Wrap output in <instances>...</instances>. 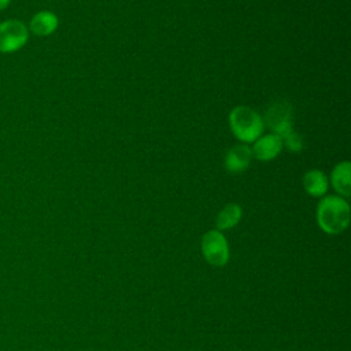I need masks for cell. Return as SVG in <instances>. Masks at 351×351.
<instances>
[{"instance_id": "1", "label": "cell", "mask_w": 351, "mask_h": 351, "mask_svg": "<svg viewBox=\"0 0 351 351\" xmlns=\"http://www.w3.org/2000/svg\"><path fill=\"white\" fill-rule=\"evenodd\" d=\"M317 222L329 234L341 233L350 223V206L341 196L329 195L317 206Z\"/></svg>"}, {"instance_id": "2", "label": "cell", "mask_w": 351, "mask_h": 351, "mask_svg": "<svg viewBox=\"0 0 351 351\" xmlns=\"http://www.w3.org/2000/svg\"><path fill=\"white\" fill-rule=\"evenodd\" d=\"M232 133L241 143H254L263 133V119L258 111L248 106H236L229 112Z\"/></svg>"}, {"instance_id": "3", "label": "cell", "mask_w": 351, "mask_h": 351, "mask_svg": "<svg viewBox=\"0 0 351 351\" xmlns=\"http://www.w3.org/2000/svg\"><path fill=\"white\" fill-rule=\"evenodd\" d=\"M263 123L277 136L281 138L287 136L293 126V117H292V106L285 99H276L271 101L263 115Z\"/></svg>"}, {"instance_id": "4", "label": "cell", "mask_w": 351, "mask_h": 351, "mask_svg": "<svg viewBox=\"0 0 351 351\" xmlns=\"http://www.w3.org/2000/svg\"><path fill=\"white\" fill-rule=\"evenodd\" d=\"M29 40L27 26L18 19H7L0 23V52L12 53L26 45Z\"/></svg>"}, {"instance_id": "5", "label": "cell", "mask_w": 351, "mask_h": 351, "mask_svg": "<svg viewBox=\"0 0 351 351\" xmlns=\"http://www.w3.org/2000/svg\"><path fill=\"white\" fill-rule=\"evenodd\" d=\"M202 252L213 266H225L229 259V247L219 230H208L203 234Z\"/></svg>"}, {"instance_id": "6", "label": "cell", "mask_w": 351, "mask_h": 351, "mask_svg": "<svg viewBox=\"0 0 351 351\" xmlns=\"http://www.w3.org/2000/svg\"><path fill=\"white\" fill-rule=\"evenodd\" d=\"M284 144L282 138L274 133L259 136L252 145V156L261 162L273 160L281 152Z\"/></svg>"}, {"instance_id": "7", "label": "cell", "mask_w": 351, "mask_h": 351, "mask_svg": "<svg viewBox=\"0 0 351 351\" xmlns=\"http://www.w3.org/2000/svg\"><path fill=\"white\" fill-rule=\"evenodd\" d=\"M252 159L251 148L245 144L232 147L225 155V169L232 174H240L247 170Z\"/></svg>"}, {"instance_id": "8", "label": "cell", "mask_w": 351, "mask_h": 351, "mask_svg": "<svg viewBox=\"0 0 351 351\" xmlns=\"http://www.w3.org/2000/svg\"><path fill=\"white\" fill-rule=\"evenodd\" d=\"M59 26V19L52 11H40L33 15L29 23V30L38 37H45L52 34Z\"/></svg>"}, {"instance_id": "9", "label": "cell", "mask_w": 351, "mask_h": 351, "mask_svg": "<svg viewBox=\"0 0 351 351\" xmlns=\"http://www.w3.org/2000/svg\"><path fill=\"white\" fill-rule=\"evenodd\" d=\"M330 182L339 196L348 197L351 195V163L347 160L337 163L332 170Z\"/></svg>"}, {"instance_id": "10", "label": "cell", "mask_w": 351, "mask_h": 351, "mask_svg": "<svg viewBox=\"0 0 351 351\" xmlns=\"http://www.w3.org/2000/svg\"><path fill=\"white\" fill-rule=\"evenodd\" d=\"M303 186L308 195L314 197H321L328 192L329 181L324 171L311 169L306 171L303 176Z\"/></svg>"}, {"instance_id": "11", "label": "cell", "mask_w": 351, "mask_h": 351, "mask_svg": "<svg viewBox=\"0 0 351 351\" xmlns=\"http://www.w3.org/2000/svg\"><path fill=\"white\" fill-rule=\"evenodd\" d=\"M241 214H243V211H241V207L239 204L229 203L217 215L215 225L221 230L230 229V228H233L234 225L239 223V221L241 218Z\"/></svg>"}, {"instance_id": "12", "label": "cell", "mask_w": 351, "mask_h": 351, "mask_svg": "<svg viewBox=\"0 0 351 351\" xmlns=\"http://www.w3.org/2000/svg\"><path fill=\"white\" fill-rule=\"evenodd\" d=\"M282 144L291 152H300L303 149V138L295 130H291L287 136L282 137Z\"/></svg>"}, {"instance_id": "13", "label": "cell", "mask_w": 351, "mask_h": 351, "mask_svg": "<svg viewBox=\"0 0 351 351\" xmlns=\"http://www.w3.org/2000/svg\"><path fill=\"white\" fill-rule=\"evenodd\" d=\"M10 3H11V0H0V11L5 10L10 5Z\"/></svg>"}]
</instances>
